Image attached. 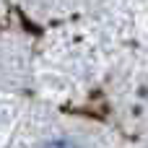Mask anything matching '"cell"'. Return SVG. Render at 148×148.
<instances>
[{
	"label": "cell",
	"instance_id": "6da1fadb",
	"mask_svg": "<svg viewBox=\"0 0 148 148\" xmlns=\"http://www.w3.org/2000/svg\"><path fill=\"white\" fill-rule=\"evenodd\" d=\"M44 148H78L75 143H70V140H49Z\"/></svg>",
	"mask_w": 148,
	"mask_h": 148
}]
</instances>
